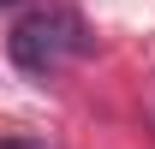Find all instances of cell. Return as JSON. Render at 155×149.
<instances>
[{"instance_id":"1","label":"cell","mask_w":155,"mask_h":149,"mask_svg":"<svg viewBox=\"0 0 155 149\" xmlns=\"http://www.w3.org/2000/svg\"><path fill=\"white\" fill-rule=\"evenodd\" d=\"M78 54H84V30H78L66 12H30V18L12 30V60H18L24 72H36V78L60 72V66L78 60Z\"/></svg>"},{"instance_id":"2","label":"cell","mask_w":155,"mask_h":149,"mask_svg":"<svg viewBox=\"0 0 155 149\" xmlns=\"http://www.w3.org/2000/svg\"><path fill=\"white\" fill-rule=\"evenodd\" d=\"M0 149H42V143H0Z\"/></svg>"}]
</instances>
